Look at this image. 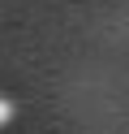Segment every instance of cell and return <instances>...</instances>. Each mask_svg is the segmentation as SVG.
I'll return each instance as SVG.
<instances>
[{"label":"cell","instance_id":"obj_1","mask_svg":"<svg viewBox=\"0 0 129 134\" xmlns=\"http://www.w3.org/2000/svg\"><path fill=\"white\" fill-rule=\"evenodd\" d=\"M0 121H9V104H4V95H0Z\"/></svg>","mask_w":129,"mask_h":134}]
</instances>
